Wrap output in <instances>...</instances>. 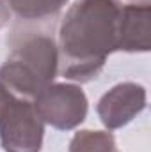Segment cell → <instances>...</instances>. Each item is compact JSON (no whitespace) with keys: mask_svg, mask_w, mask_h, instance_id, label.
<instances>
[{"mask_svg":"<svg viewBox=\"0 0 151 152\" xmlns=\"http://www.w3.org/2000/svg\"><path fill=\"white\" fill-rule=\"evenodd\" d=\"M59 73V48L46 34L23 37L0 66V80L16 96L32 99L53 83Z\"/></svg>","mask_w":151,"mask_h":152,"instance_id":"7a4b0ae2","label":"cell"},{"mask_svg":"<svg viewBox=\"0 0 151 152\" xmlns=\"http://www.w3.org/2000/svg\"><path fill=\"white\" fill-rule=\"evenodd\" d=\"M44 122L32 99L16 96L0 80V143L4 152H41Z\"/></svg>","mask_w":151,"mask_h":152,"instance_id":"3957f363","label":"cell"},{"mask_svg":"<svg viewBox=\"0 0 151 152\" xmlns=\"http://www.w3.org/2000/svg\"><path fill=\"white\" fill-rule=\"evenodd\" d=\"M34 104L41 120L61 131L80 126L89 110L87 96L75 83H50L34 97Z\"/></svg>","mask_w":151,"mask_h":152,"instance_id":"277c9868","label":"cell"},{"mask_svg":"<svg viewBox=\"0 0 151 152\" xmlns=\"http://www.w3.org/2000/svg\"><path fill=\"white\" fill-rule=\"evenodd\" d=\"M11 20V7L7 0H0V30L9 23Z\"/></svg>","mask_w":151,"mask_h":152,"instance_id":"9c48e42d","label":"cell"},{"mask_svg":"<svg viewBox=\"0 0 151 152\" xmlns=\"http://www.w3.org/2000/svg\"><path fill=\"white\" fill-rule=\"evenodd\" d=\"M150 4H128L121 7L117 51L146 53L150 51Z\"/></svg>","mask_w":151,"mask_h":152,"instance_id":"8992f818","label":"cell"},{"mask_svg":"<svg viewBox=\"0 0 151 152\" xmlns=\"http://www.w3.org/2000/svg\"><path fill=\"white\" fill-rule=\"evenodd\" d=\"M146 88L135 81H123L107 90L96 106L98 117L107 129H119L130 124L146 108Z\"/></svg>","mask_w":151,"mask_h":152,"instance_id":"5b68a950","label":"cell"},{"mask_svg":"<svg viewBox=\"0 0 151 152\" xmlns=\"http://www.w3.org/2000/svg\"><path fill=\"white\" fill-rule=\"evenodd\" d=\"M11 12L21 20H46L61 12L70 0H7Z\"/></svg>","mask_w":151,"mask_h":152,"instance_id":"52a82bcc","label":"cell"},{"mask_svg":"<svg viewBox=\"0 0 151 152\" xmlns=\"http://www.w3.org/2000/svg\"><path fill=\"white\" fill-rule=\"evenodd\" d=\"M70 152H119L115 138L109 131L82 129L70 142Z\"/></svg>","mask_w":151,"mask_h":152,"instance_id":"ba28073f","label":"cell"},{"mask_svg":"<svg viewBox=\"0 0 151 152\" xmlns=\"http://www.w3.org/2000/svg\"><path fill=\"white\" fill-rule=\"evenodd\" d=\"M119 0H76L59 28V71L87 83L101 73L107 57L117 51Z\"/></svg>","mask_w":151,"mask_h":152,"instance_id":"6da1fadb","label":"cell"},{"mask_svg":"<svg viewBox=\"0 0 151 152\" xmlns=\"http://www.w3.org/2000/svg\"><path fill=\"white\" fill-rule=\"evenodd\" d=\"M132 2H135V4H150V0H132Z\"/></svg>","mask_w":151,"mask_h":152,"instance_id":"30bf717a","label":"cell"}]
</instances>
